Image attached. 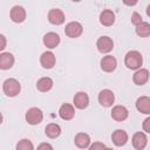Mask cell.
I'll use <instances>...</instances> for the list:
<instances>
[{
	"label": "cell",
	"instance_id": "cell-33",
	"mask_svg": "<svg viewBox=\"0 0 150 150\" xmlns=\"http://www.w3.org/2000/svg\"><path fill=\"white\" fill-rule=\"evenodd\" d=\"M104 150H114V149H111V148H105Z\"/></svg>",
	"mask_w": 150,
	"mask_h": 150
},
{
	"label": "cell",
	"instance_id": "cell-14",
	"mask_svg": "<svg viewBox=\"0 0 150 150\" xmlns=\"http://www.w3.org/2000/svg\"><path fill=\"white\" fill-rule=\"evenodd\" d=\"M149 77H150L149 70L145 68H141V69L135 71L134 76H132V81L137 86H143L149 81Z\"/></svg>",
	"mask_w": 150,
	"mask_h": 150
},
{
	"label": "cell",
	"instance_id": "cell-22",
	"mask_svg": "<svg viewBox=\"0 0 150 150\" xmlns=\"http://www.w3.org/2000/svg\"><path fill=\"white\" fill-rule=\"evenodd\" d=\"M53 84H54L53 80H52L50 77L46 76V77H41L40 80H38V82H36V88H38V90L41 91V93H47V91H49V90L53 88Z\"/></svg>",
	"mask_w": 150,
	"mask_h": 150
},
{
	"label": "cell",
	"instance_id": "cell-23",
	"mask_svg": "<svg viewBox=\"0 0 150 150\" xmlns=\"http://www.w3.org/2000/svg\"><path fill=\"white\" fill-rule=\"evenodd\" d=\"M45 134L49 138H56L61 135V127L56 123H49L45 128Z\"/></svg>",
	"mask_w": 150,
	"mask_h": 150
},
{
	"label": "cell",
	"instance_id": "cell-6",
	"mask_svg": "<svg viewBox=\"0 0 150 150\" xmlns=\"http://www.w3.org/2000/svg\"><path fill=\"white\" fill-rule=\"evenodd\" d=\"M115 101V95L110 89H103L98 94V102L102 107H111Z\"/></svg>",
	"mask_w": 150,
	"mask_h": 150
},
{
	"label": "cell",
	"instance_id": "cell-16",
	"mask_svg": "<svg viewBox=\"0 0 150 150\" xmlns=\"http://www.w3.org/2000/svg\"><path fill=\"white\" fill-rule=\"evenodd\" d=\"M73 102L77 109H86L89 104V96L84 91H79L77 94H75Z\"/></svg>",
	"mask_w": 150,
	"mask_h": 150
},
{
	"label": "cell",
	"instance_id": "cell-25",
	"mask_svg": "<svg viewBox=\"0 0 150 150\" xmlns=\"http://www.w3.org/2000/svg\"><path fill=\"white\" fill-rule=\"evenodd\" d=\"M15 149L16 150H34V145L29 139L23 138V139H21V141H19L16 143V148Z\"/></svg>",
	"mask_w": 150,
	"mask_h": 150
},
{
	"label": "cell",
	"instance_id": "cell-13",
	"mask_svg": "<svg viewBox=\"0 0 150 150\" xmlns=\"http://www.w3.org/2000/svg\"><path fill=\"white\" fill-rule=\"evenodd\" d=\"M60 35L55 32H48L47 34H45L43 36V45L49 48V49H53V48H56L60 43Z\"/></svg>",
	"mask_w": 150,
	"mask_h": 150
},
{
	"label": "cell",
	"instance_id": "cell-1",
	"mask_svg": "<svg viewBox=\"0 0 150 150\" xmlns=\"http://www.w3.org/2000/svg\"><path fill=\"white\" fill-rule=\"evenodd\" d=\"M124 64L128 69L138 70L143 64V56L138 50H130L124 56Z\"/></svg>",
	"mask_w": 150,
	"mask_h": 150
},
{
	"label": "cell",
	"instance_id": "cell-9",
	"mask_svg": "<svg viewBox=\"0 0 150 150\" xmlns=\"http://www.w3.org/2000/svg\"><path fill=\"white\" fill-rule=\"evenodd\" d=\"M64 14L61 9L59 8H53L48 12V21L52 23V25H55V26H60L64 22Z\"/></svg>",
	"mask_w": 150,
	"mask_h": 150
},
{
	"label": "cell",
	"instance_id": "cell-4",
	"mask_svg": "<svg viewBox=\"0 0 150 150\" xmlns=\"http://www.w3.org/2000/svg\"><path fill=\"white\" fill-rule=\"evenodd\" d=\"M82 32H83V26L77 21L68 22L66 25V28H64V34L68 38H71V39L79 38L82 34Z\"/></svg>",
	"mask_w": 150,
	"mask_h": 150
},
{
	"label": "cell",
	"instance_id": "cell-18",
	"mask_svg": "<svg viewBox=\"0 0 150 150\" xmlns=\"http://www.w3.org/2000/svg\"><path fill=\"white\" fill-rule=\"evenodd\" d=\"M14 64V56L9 52H2L0 54V68L2 70L11 69Z\"/></svg>",
	"mask_w": 150,
	"mask_h": 150
},
{
	"label": "cell",
	"instance_id": "cell-27",
	"mask_svg": "<svg viewBox=\"0 0 150 150\" xmlns=\"http://www.w3.org/2000/svg\"><path fill=\"white\" fill-rule=\"evenodd\" d=\"M105 148H107V146H105L104 143H102V142H94V143L89 146L88 150H104Z\"/></svg>",
	"mask_w": 150,
	"mask_h": 150
},
{
	"label": "cell",
	"instance_id": "cell-29",
	"mask_svg": "<svg viewBox=\"0 0 150 150\" xmlns=\"http://www.w3.org/2000/svg\"><path fill=\"white\" fill-rule=\"evenodd\" d=\"M36 150H54L53 149V146L49 144V143H40L39 145H38V149Z\"/></svg>",
	"mask_w": 150,
	"mask_h": 150
},
{
	"label": "cell",
	"instance_id": "cell-32",
	"mask_svg": "<svg viewBox=\"0 0 150 150\" xmlns=\"http://www.w3.org/2000/svg\"><path fill=\"white\" fill-rule=\"evenodd\" d=\"M146 15L148 16H150V4L148 5V7H146Z\"/></svg>",
	"mask_w": 150,
	"mask_h": 150
},
{
	"label": "cell",
	"instance_id": "cell-26",
	"mask_svg": "<svg viewBox=\"0 0 150 150\" xmlns=\"http://www.w3.org/2000/svg\"><path fill=\"white\" fill-rule=\"evenodd\" d=\"M143 22V20H142V16H141V14L139 13H137V12H134L132 14H131V23L132 25H135L136 27L138 26V25H141Z\"/></svg>",
	"mask_w": 150,
	"mask_h": 150
},
{
	"label": "cell",
	"instance_id": "cell-15",
	"mask_svg": "<svg viewBox=\"0 0 150 150\" xmlns=\"http://www.w3.org/2000/svg\"><path fill=\"white\" fill-rule=\"evenodd\" d=\"M59 116L64 121H70L75 116V109L74 105L69 103H63L59 109Z\"/></svg>",
	"mask_w": 150,
	"mask_h": 150
},
{
	"label": "cell",
	"instance_id": "cell-3",
	"mask_svg": "<svg viewBox=\"0 0 150 150\" xmlns=\"http://www.w3.org/2000/svg\"><path fill=\"white\" fill-rule=\"evenodd\" d=\"M26 121L28 124L30 125H38L42 122L43 120V112L40 108H36V107H33V108H29L26 112Z\"/></svg>",
	"mask_w": 150,
	"mask_h": 150
},
{
	"label": "cell",
	"instance_id": "cell-5",
	"mask_svg": "<svg viewBox=\"0 0 150 150\" xmlns=\"http://www.w3.org/2000/svg\"><path fill=\"white\" fill-rule=\"evenodd\" d=\"M96 47H97V50L100 53L107 54V53H110L112 50V48H114V41L109 36H101L96 41Z\"/></svg>",
	"mask_w": 150,
	"mask_h": 150
},
{
	"label": "cell",
	"instance_id": "cell-12",
	"mask_svg": "<svg viewBox=\"0 0 150 150\" xmlns=\"http://www.w3.org/2000/svg\"><path fill=\"white\" fill-rule=\"evenodd\" d=\"M9 16L13 22L21 23L26 19V11L22 6H14V7H12V9L9 12Z\"/></svg>",
	"mask_w": 150,
	"mask_h": 150
},
{
	"label": "cell",
	"instance_id": "cell-30",
	"mask_svg": "<svg viewBox=\"0 0 150 150\" xmlns=\"http://www.w3.org/2000/svg\"><path fill=\"white\" fill-rule=\"evenodd\" d=\"M0 39H1V46H0V49L1 50H4L5 49V47H6V39H5V36L1 34L0 35Z\"/></svg>",
	"mask_w": 150,
	"mask_h": 150
},
{
	"label": "cell",
	"instance_id": "cell-19",
	"mask_svg": "<svg viewBox=\"0 0 150 150\" xmlns=\"http://www.w3.org/2000/svg\"><path fill=\"white\" fill-rule=\"evenodd\" d=\"M136 109L145 115L150 114V97L149 96H141L136 101Z\"/></svg>",
	"mask_w": 150,
	"mask_h": 150
},
{
	"label": "cell",
	"instance_id": "cell-11",
	"mask_svg": "<svg viewBox=\"0 0 150 150\" xmlns=\"http://www.w3.org/2000/svg\"><path fill=\"white\" fill-rule=\"evenodd\" d=\"M128 139H129V136H128L127 131H124L122 129L115 130L112 132V135H111V141H112V143L116 146H123V145H125L127 142H128Z\"/></svg>",
	"mask_w": 150,
	"mask_h": 150
},
{
	"label": "cell",
	"instance_id": "cell-10",
	"mask_svg": "<svg viewBox=\"0 0 150 150\" xmlns=\"http://www.w3.org/2000/svg\"><path fill=\"white\" fill-rule=\"evenodd\" d=\"M55 62H56V57L54 53L50 50L42 53L40 56V63L45 69H52L55 66Z\"/></svg>",
	"mask_w": 150,
	"mask_h": 150
},
{
	"label": "cell",
	"instance_id": "cell-7",
	"mask_svg": "<svg viewBox=\"0 0 150 150\" xmlns=\"http://www.w3.org/2000/svg\"><path fill=\"white\" fill-rule=\"evenodd\" d=\"M100 64H101V69H102L103 71H105V73H111V71H114V70L116 69V67H117V61H116V59H115L114 56H111V55H105V56H103V57L101 59Z\"/></svg>",
	"mask_w": 150,
	"mask_h": 150
},
{
	"label": "cell",
	"instance_id": "cell-31",
	"mask_svg": "<svg viewBox=\"0 0 150 150\" xmlns=\"http://www.w3.org/2000/svg\"><path fill=\"white\" fill-rule=\"evenodd\" d=\"M137 4V1H132V2H128V1H124V5H128V6H134V5H136Z\"/></svg>",
	"mask_w": 150,
	"mask_h": 150
},
{
	"label": "cell",
	"instance_id": "cell-20",
	"mask_svg": "<svg viewBox=\"0 0 150 150\" xmlns=\"http://www.w3.org/2000/svg\"><path fill=\"white\" fill-rule=\"evenodd\" d=\"M100 22L105 27L112 26L115 22V13L111 9H103L100 14Z\"/></svg>",
	"mask_w": 150,
	"mask_h": 150
},
{
	"label": "cell",
	"instance_id": "cell-28",
	"mask_svg": "<svg viewBox=\"0 0 150 150\" xmlns=\"http://www.w3.org/2000/svg\"><path fill=\"white\" fill-rule=\"evenodd\" d=\"M142 128H143V130H144L145 132L150 134V117H146V118L143 121V123H142Z\"/></svg>",
	"mask_w": 150,
	"mask_h": 150
},
{
	"label": "cell",
	"instance_id": "cell-2",
	"mask_svg": "<svg viewBox=\"0 0 150 150\" xmlns=\"http://www.w3.org/2000/svg\"><path fill=\"white\" fill-rule=\"evenodd\" d=\"M2 90L4 93L9 96V97H14L16 96L20 91H21V84L16 79H7L4 81L2 83Z\"/></svg>",
	"mask_w": 150,
	"mask_h": 150
},
{
	"label": "cell",
	"instance_id": "cell-24",
	"mask_svg": "<svg viewBox=\"0 0 150 150\" xmlns=\"http://www.w3.org/2000/svg\"><path fill=\"white\" fill-rule=\"evenodd\" d=\"M136 34L141 38H148L150 35V23L143 21L141 25L136 27Z\"/></svg>",
	"mask_w": 150,
	"mask_h": 150
},
{
	"label": "cell",
	"instance_id": "cell-17",
	"mask_svg": "<svg viewBox=\"0 0 150 150\" xmlns=\"http://www.w3.org/2000/svg\"><path fill=\"white\" fill-rule=\"evenodd\" d=\"M128 116H129V111L124 105H115L111 109V117L117 122H122L127 120Z\"/></svg>",
	"mask_w": 150,
	"mask_h": 150
},
{
	"label": "cell",
	"instance_id": "cell-8",
	"mask_svg": "<svg viewBox=\"0 0 150 150\" xmlns=\"http://www.w3.org/2000/svg\"><path fill=\"white\" fill-rule=\"evenodd\" d=\"M131 143H132V146L136 150H143L146 146V144H148V137L142 131L135 132L132 138H131Z\"/></svg>",
	"mask_w": 150,
	"mask_h": 150
},
{
	"label": "cell",
	"instance_id": "cell-21",
	"mask_svg": "<svg viewBox=\"0 0 150 150\" xmlns=\"http://www.w3.org/2000/svg\"><path fill=\"white\" fill-rule=\"evenodd\" d=\"M74 143L80 149H86L90 145V136L86 132H79L74 137Z\"/></svg>",
	"mask_w": 150,
	"mask_h": 150
}]
</instances>
